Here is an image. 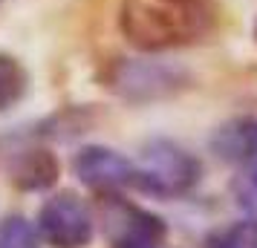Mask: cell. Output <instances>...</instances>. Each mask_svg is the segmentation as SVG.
I'll return each instance as SVG.
<instances>
[{
  "label": "cell",
  "mask_w": 257,
  "mask_h": 248,
  "mask_svg": "<svg viewBox=\"0 0 257 248\" xmlns=\"http://www.w3.org/2000/svg\"><path fill=\"white\" fill-rule=\"evenodd\" d=\"M118 29L142 52L185 49L217 32V9L211 0H121Z\"/></svg>",
  "instance_id": "obj_1"
},
{
  "label": "cell",
  "mask_w": 257,
  "mask_h": 248,
  "mask_svg": "<svg viewBox=\"0 0 257 248\" xmlns=\"http://www.w3.org/2000/svg\"><path fill=\"white\" fill-rule=\"evenodd\" d=\"M133 185L156 199H182L199 185L202 162L174 139H151L142 144L139 162H133Z\"/></svg>",
  "instance_id": "obj_2"
},
{
  "label": "cell",
  "mask_w": 257,
  "mask_h": 248,
  "mask_svg": "<svg viewBox=\"0 0 257 248\" xmlns=\"http://www.w3.org/2000/svg\"><path fill=\"white\" fill-rule=\"evenodd\" d=\"M104 87L130 104L174 98L191 87V75L176 64L153 58H118L104 72Z\"/></svg>",
  "instance_id": "obj_3"
},
{
  "label": "cell",
  "mask_w": 257,
  "mask_h": 248,
  "mask_svg": "<svg viewBox=\"0 0 257 248\" xmlns=\"http://www.w3.org/2000/svg\"><path fill=\"white\" fill-rule=\"evenodd\" d=\"M98 222L110 248H162L168 239V225L162 216L124 199L121 193L98 196Z\"/></svg>",
  "instance_id": "obj_4"
},
{
  "label": "cell",
  "mask_w": 257,
  "mask_h": 248,
  "mask_svg": "<svg viewBox=\"0 0 257 248\" xmlns=\"http://www.w3.org/2000/svg\"><path fill=\"white\" fill-rule=\"evenodd\" d=\"M35 228L49 248H87L95 236V216L78 193L58 190L38 208Z\"/></svg>",
  "instance_id": "obj_5"
},
{
  "label": "cell",
  "mask_w": 257,
  "mask_h": 248,
  "mask_svg": "<svg viewBox=\"0 0 257 248\" xmlns=\"http://www.w3.org/2000/svg\"><path fill=\"white\" fill-rule=\"evenodd\" d=\"M133 162L124 153H118L107 144H87L72 156V173L78 176L84 188H90L95 196L121 193L133 185Z\"/></svg>",
  "instance_id": "obj_6"
},
{
  "label": "cell",
  "mask_w": 257,
  "mask_h": 248,
  "mask_svg": "<svg viewBox=\"0 0 257 248\" xmlns=\"http://www.w3.org/2000/svg\"><path fill=\"white\" fill-rule=\"evenodd\" d=\"M211 153L225 165L257 162V116H234L222 121L208 139Z\"/></svg>",
  "instance_id": "obj_7"
},
{
  "label": "cell",
  "mask_w": 257,
  "mask_h": 248,
  "mask_svg": "<svg viewBox=\"0 0 257 248\" xmlns=\"http://www.w3.org/2000/svg\"><path fill=\"white\" fill-rule=\"evenodd\" d=\"M61 176V165L55 153L47 147H24L9 162V182L24 193L49 190Z\"/></svg>",
  "instance_id": "obj_8"
},
{
  "label": "cell",
  "mask_w": 257,
  "mask_h": 248,
  "mask_svg": "<svg viewBox=\"0 0 257 248\" xmlns=\"http://www.w3.org/2000/svg\"><path fill=\"white\" fill-rule=\"evenodd\" d=\"M29 93V72L21 61L0 52V113H9L21 104Z\"/></svg>",
  "instance_id": "obj_9"
},
{
  "label": "cell",
  "mask_w": 257,
  "mask_h": 248,
  "mask_svg": "<svg viewBox=\"0 0 257 248\" xmlns=\"http://www.w3.org/2000/svg\"><path fill=\"white\" fill-rule=\"evenodd\" d=\"M41 234L32 219L24 213H6L0 216V248H41Z\"/></svg>",
  "instance_id": "obj_10"
},
{
  "label": "cell",
  "mask_w": 257,
  "mask_h": 248,
  "mask_svg": "<svg viewBox=\"0 0 257 248\" xmlns=\"http://www.w3.org/2000/svg\"><path fill=\"white\" fill-rule=\"evenodd\" d=\"M208 248H257V216L240 219L214 231L208 236Z\"/></svg>",
  "instance_id": "obj_11"
},
{
  "label": "cell",
  "mask_w": 257,
  "mask_h": 248,
  "mask_svg": "<svg viewBox=\"0 0 257 248\" xmlns=\"http://www.w3.org/2000/svg\"><path fill=\"white\" fill-rule=\"evenodd\" d=\"M231 193L245 213L257 216V162L243 165V170L231 179Z\"/></svg>",
  "instance_id": "obj_12"
},
{
  "label": "cell",
  "mask_w": 257,
  "mask_h": 248,
  "mask_svg": "<svg viewBox=\"0 0 257 248\" xmlns=\"http://www.w3.org/2000/svg\"><path fill=\"white\" fill-rule=\"evenodd\" d=\"M254 41H257V21H254Z\"/></svg>",
  "instance_id": "obj_13"
}]
</instances>
